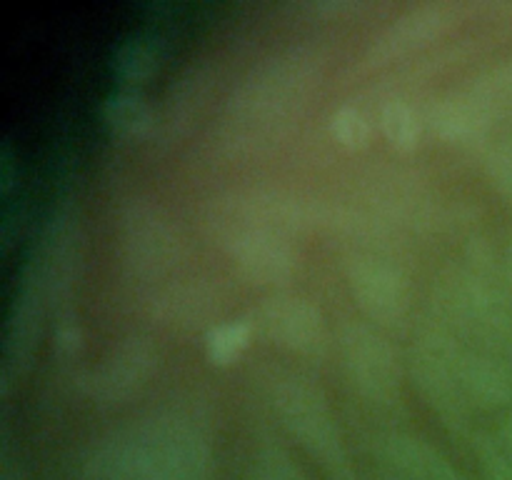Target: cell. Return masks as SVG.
<instances>
[{
    "label": "cell",
    "mask_w": 512,
    "mask_h": 480,
    "mask_svg": "<svg viewBox=\"0 0 512 480\" xmlns=\"http://www.w3.org/2000/svg\"><path fill=\"white\" fill-rule=\"evenodd\" d=\"M493 438H495V443H498L500 453H503L505 463L512 468V413L503 420V425H500V430L493 435Z\"/></svg>",
    "instance_id": "cell-23"
},
{
    "label": "cell",
    "mask_w": 512,
    "mask_h": 480,
    "mask_svg": "<svg viewBox=\"0 0 512 480\" xmlns=\"http://www.w3.org/2000/svg\"><path fill=\"white\" fill-rule=\"evenodd\" d=\"M115 73L125 83H143L158 65V43L148 35H133L115 50Z\"/></svg>",
    "instance_id": "cell-16"
},
{
    "label": "cell",
    "mask_w": 512,
    "mask_h": 480,
    "mask_svg": "<svg viewBox=\"0 0 512 480\" xmlns=\"http://www.w3.org/2000/svg\"><path fill=\"white\" fill-rule=\"evenodd\" d=\"M348 285L355 303L375 323L393 325L408 315L410 280L383 255H358L348 265Z\"/></svg>",
    "instance_id": "cell-11"
},
{
    "label": "cell",
    "mask_w": 512,
    "mask_h": 480,
    "mask_svg": "<svg viewBox=\"0 0 512 480\" xmlns=\"http://www.w3.org/2000/svg\"><path fill=\"white\" fill-rule=\"evenodd\" d=\"M380 128H383L385 140L395 150L410 153V150L418 148L423 125H420V118L413 105H408L405 100H388L380 108Z\"/></svg>",
    "instance_id": "cell-17"
},
{
    "label": "cell",
    "mask_w": 512,
    "mask_h": 480,
    "mask_svg": "<svg viewBox=\"0 0 512 480\" xmlns=\"http://www.w3.org/2000/svg\"><path fill=\"white\" fill-rule=\"evenodd\" d=\"M253 320H230L218 323L205 333V353L210 363L230 365L245 353L253 338Z\"/></svg>",
    "instance_id": "cell-18"
},
{
    "label": "cell",
    "mask_w": 512,
    "mask_h": 480,
    "mask_svg": "<svg viewBox=\"0 0 512 480\" xmlns=\"http://www.w3.org/2000/svg\"><path fill=\"white\" fill-rule=\"evenodd\" d=\"M385 470L400 480H470L448 455L420 435L393 430L375 440Z\"/></svg>",
    "instance_id": "cell-14"
},
{
    "label": "cell",
    "mask_w": 512,
    "mask_h": 480,
    "mask_svg": "<svg viewBox=\"0 0 512 480\" xmlns=\"http://www.w3.org/2000/svg\"><path fill=\"white\" fill-rule=\"evenodd\" d=\"M485 173L498 193L512 198V143H498L485 153Z\"/></svg>",
    "instance_id": "cell-21"
},
{
    "label": "cell",
    "mask_w": 512,
    "mask_h": 480,
    "mask_svg": "<svg viewBox=\"0 0 512 480\" xmlns=\"http://www.w3.org/2000/svg\"><path fill=\"white\" fill-rule=\"evenodd\" d=\"M475 443V453H478L480 465H483L485 480H512V468L505 463L503 453H500L498 443L493 435H470Z\"/></svg>",
    "instance_id": "cell-22"
},
{
    "label": "cell",
    "mask_w": 512,
    "mask_h": 480,
    "mask_svg": "<svg viewBox=\"0 0 512 480\" xmlns=\"http://www.w3.org/2000/svg\"><path fill=\"white\" fill-rule=\"evenodd\" d=\"M508 278H510V285H512V243H510V250H508Z\"/></svg>",
    "instance_id": "cell-24"
},
{
    "label": "cell",
    "mask_w": 512,
    "mask_h": 480,
    "mask_svg": "<svg viewBox=\"0 0 512 480\" xmlns=\"http://www.w3.org/2000/svg\"><path fill=\"white\" fill-rule=\"evenodd\" d=\"M210 225L218 235L220 245L230 253L240 270L253 283L273 285L283 283L295 270L293 235L275 230L260 220L248 218L235 210L213 205Z\"/></svg>",
    "instance_id": "cell-7"
},
{
    "label": "cell",
    "mask_w": 512,
    "mask_h": 480,
    "mask_svg": "<svg viewBox=\"0 0 512 480\" xmlns=\"http://www.w3.org/2000/svg\"><path fill=\"white\" fill-rule=\"evenodd\" d=\"M155 370V345L148 338H125L85 378V390L98 403H118L138 393Z\"/></svg>",
    "instance_id": "cell-13"
},
{
    "label": "cell",
    "mask_w": 512,
    "mask_h": 480,
    "mask_svg": "<svg viewBox=\"0 0 512 480\" xmlns=\"http://www.w3.org/2000/svg\"><path fill=\"white\" fill-rule=\"evenodd\" d=\"M270 408L300 448L333 480H358L333 410L310 380L278 373L268 388Z\"/></svg>",
    "instance_id": "cell-4"
},
{
    "label": "cell",
    "mask_w": 512,
    "mask_h": 480,
    "mask_svg": "<svg viewBox=\"0 0 512 480\" xmlns=\"http://www.w3.org/2000/svg\"><path fill=\"white\" fill-rule=\"evenodd\" d=\"M340 365L345 378L370 403L390 405L398 400L403 385V363L393 343L368 323H345L338 335Z\"/></svg>",
    "instance_id": "cell-8"
},
{
    "label": "cell",
    "mask_w": 512,
    "mask_h": 480,
    "mask_svg": "<svg viewBox=\"0 0 512 480\" xmlns=\"http://www.w3.org/2000/svg\"><path fill=\"white\" fill-rule=\"evenodd\" d=\"M435 318L465 343L503 358L512 345L510 300L485 265L460 268L445 280Z\"/></svg>",
    "instance_id": "cell-3"
},
{
    "label": "cell",
    "mask_w": 512,
    "mask_h": 480,
    "mask_svg": "<svg viewBox=\"0 0 512 480\" xmlns=\"http://www.w3.org/2000/svg\"><path fill=\"white\" fill-rule=\"evenodd\" d=\"M455 20H458V8L453 3H440V0L405 10L370 43L363 55V68H385V65L420 53L435 40L443 38L453 28Z\"/></svg>",
    "instance_id": "cell-10"
},
{
    "label": "cell",
    "mask_w": 512,
    "mask_h": 480,
    "mask_svg": "<svg viewBox=\"0 0 512 480\" xmlns=\"http://www.w3.org/2000/svg\"><path fill=\"white\" fill-rule=\"evenodd\" d=\"M5 480H15V478H5Z\"/></svg>",
    "instance_id": "cell-26"
},
{
    "label": "cell",
    "mask_w": 512,
    "mask_h": 480,
    "mask_svg": "<svg viewBox=\"0 0 512 480\" xmlns=\"http://www.w3.org/2000/svg\"><path fill=\"white\" fill-rule=\"evenodd\" d=\"M512 110V60L485 70L458 93L438 100L428 125L440 140L453 145H480Z\"/></svg>",
    "instance_id": "cell-6"
},
{
    "label": "cell",
    "mask_w": 512,
    "mask_h": 480,
    "mask_svg": "<svg viewBox=\"0 0 512 480\" xmlns=\"http://www.w3.org/2000/svg\"><path fill=\"white\" fill-rule=\"evenodd\" d=\"M120 255L130 275L155 280L180 260V238L163 208L150 200H133L120 215Z\"/></svg>",
    "instance_id": "cell-9"
},
{
    "label": "cell",
    "mask_w": 512,
    "mask_h": 480,
    "mask_svg": "<svg viewBox=\"0 0 512 480\" xmlns=\"http://www.w3.org/2000/svg\"><path fill=\"white\" fill-rule=\"evenodd\" d=\"M460 355H463V340L445 328L438 318H433L415 335L410 350V375L425 403L435 410L445 428L470 438V415L475 408L465 393Z\"/></svg>",
    "instance_id": "cell-5"
},
{
    "label": "cell",
    "mask_w": 512,
    "mask_h": 480,
    "mask_svg": "<svg viewBox=\"0 0 512 480\" xmlns=\"http://www.w3.org/2000/svg\"><path fill=\"white\" fill-rule=\"evenodd\" d=\"M103 120L118 138L140 140L153 128V108L135 90H115L105 98Z\"/></svg>",
    "instance_id": "cell-15"
},
{
    "label": "cell",
    "mask_w": 512,
    "mask_h": 480,
    "mask_svg": "<svg viewBox=\"0 0 512 480\" xmlns=\"http://www.w3.org/2000/svg\"><path fill=\"white\" fill-rule=\"evenodd\" d=\"M380 480H400V478H395V475H390V473H385V475H383V478H380Z\"/></svg>",
    "instance_id": "cell-25"
},
{
    "label": "cell",
    "mask_w": 512,
    "mask_h": 480,
    "mask_svg": "<svg viewBox=\"0 0 512 480\" xmlns=\"http://www.w3.org/2000/svg\"><path fill=\"white\" fill-rule=\"evenodd\" d=\"M83 480H213V448L198 420L158 413L95 440Z\"/></svg>",
    "instance_id": "cell-1"
},
{
    "label": "cell",
    "mask_w": 512,
    "mask_h": 480,
    "mask_svg": "<svg viewBox=\"0 0 512 480\" xmlns=\"http://www.w3.org/2000/svg\"><path fill=\"white\" fill-rule=\"evenodd\" d=\"M330 135L345 148L358 150L368 143L370 123L363 110L355 108V105H343L330 118Z\"/></svg>",
    "instance_id": "cell-20"
},
{
    "label": "cell",
    "mask_w": 512,
    "mask_h": 480,
    "mask_svg": "<svg viewBox=\"0 0 512 480\" xmlns=\"http://www.w3.org/2000/svg\"><path fill=\"white\" fill-rule=\"evenodd\" d=\"M248 480H308L293 458L278 445L268 443L258 450Z\"/></svg>",
    "instance_id": "cell-19"
},
{
    "label": "cell",
    "mask_w": 512,
    "mask_h": 480,
    "mask_svg": "<svg viewBox=\"0 0 512 480\" xmlns=\"http://www.w3.org/2000/svg\"><path fill=\"white\" fill-rule=\"evenodd\" d=\"M258 328L265 338L298 355H320L328 343L325 318L300 295H273L258 308Z\"/></svg>",
    "instance_id": "cell-12"
},
{
    "label": "cell",
    "mask_w": 512,
    "mask_h": 480,
    "mask_svg": "<svg viewBox=\"0 0 512 480\" xmlns=\"http://www.w3.org/2000/svg\"><path fill=\"white\" fill-rule=\"evenodd\" d=\"M323 65V55L305 45L255 65L225 103L220 143L233 153H248L280 138L318 90Z\"/></svg>",
    "instance_id": "cell-2"
}]
</instances>
